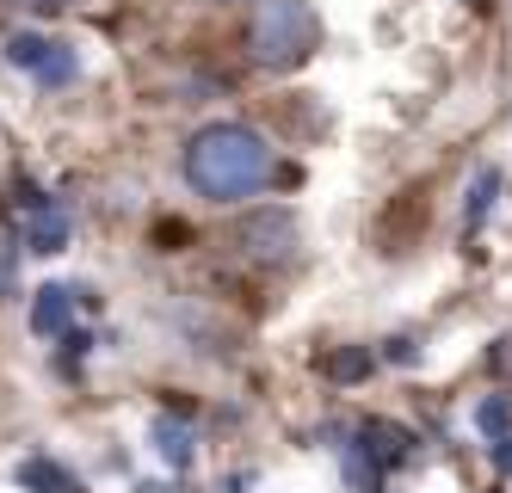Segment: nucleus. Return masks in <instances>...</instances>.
I'll return each instance as SVG.
<instances>
[{"label":"nucleus","mask_w":512,"mask_h":493,"mask_svg":"<svg viewBox=\"0 0 512 493\" xmlns=\"http://www.w3.org/2000/svg\"><path fill=\"white\" fill-rule=\"evenodd\" d=\"M358 444H364V457H371L377 469H401L414 457V438L401 432V426H389V420H371V426H358Z\"/></svg>","instance_id":"6"},{"label":"nucleus","mask_w":512,"mask_h":493,"mask_svg":"<svg viewBox=\"0 0 512 493\" xmlns=\"http://www.w3.org/2000/svg\"><path fill=\"white\" fill-rule=\"evenodd\" d=\"M364 370H371V352H334L327 358V376H334V383H352Z\"/></svg>","instance_id":"12"},{"label":"nucleus","mask_w":512,"mask_h":493,"mask_svg":"<svg viewBox=\"0 0 512 493\" xmlns=\"http://www.w3.org/2000/svg\"><path fill=\"white\" fill-rule=\"evenodd\" d=\"M13 13H62V7H75V0H7Z\"/></svg>","instance_id":"14"},{"label":"nucleus","mask_w":512,"mask_h":493,"mask_svg":"<svg viewBox=\"0 0 512 493\" xmlns=\"http://www.w3.org/2000/svg\"><path fill=\"white\" fill-rule=\"evenodd\" d=\"M494 192H500V173L482 167V173H475V185H469V198H463V229H482V222H488Z\"/></svg>","instance_id":"10"},{"label":"nucleus","mask_w":512,"mask_h":493,"mask_svg":"<svg viewBox=\"0 0 512 493\" xmlns=\"http://www.w3.org/2000/svg\"><path fill=\"white\" fill-rule=\"evenodd\" d=\"M315 50H321V13L309 7V0H260V7H253L247 56L260 68L290 74V68H303Z\"/></svg>","instance_id":"2"},{"label":"nucleus","mask_w":512,"mask_h":493,"mask_svg":"<svg viewBox=\"0 0 512 493\" xmlns=\"http://www.w3.org/2000/svg\"><path fill=\"white\" fill-rule=\"evenodd\" d=\"M155 450H161V463L186 469L192 463V426L186 420H155Z\"/></svg>","instance_id":"9"},{"label":"nucleus","mask_w":512,"mask_h":493,"mask_svg":"<svg viewBox=\"0 0 512 493\" xmlns=\"http://www.w3.org/2000/svg\"><path fill=\"white\" fill-rule=\"evenodd\" d=\"M186 179H192V192H204L216 204L253 198L272 179V142L247 124H210L186 148Z\"/></svg>","instance_id":"1"},{"label":"nucleus","mask_w":512,"mask_h":493,"mask_svg":"<svg viewBox=\"0 0 512 493\" xmlns=\"http://www.w3.org/2000/svg\"><path fill=\"white\" fill-rule=\"evenodd\" d=\"M25 247L31 253H62L68 247V210L25 192Z\"/></svg>","instance_id":"4"},{"label":"nucleus","mask_w":512,"mask_h":493,"mask_svg":"<svg viewBox=\"0 0 512 493\" xmlns=\"http://www.w3.org/2000/svg\"><path fill=\"white\" fill-rule=\"evenodd\" d=\"M475 420H482V432H488V438H500V444H506V426H512L506 401H482V413H475Z\"/></svg>","instance_id":"13"},{"label":"nucleus","mask_w":512,"mask_h":493,"mask_svg":"<svg viewBox=\"0 0 512 493\" xmlns=\"http://www.w3.org/2000/svg\"><path fill=\"white\" fill-rule=\"evenodd\" d=\"M19 487H25V493H81V481L68 475V469H56L50 457H31V463H19Z\"/></svg>","instance_id":"7"},{"label":"nucleus","mask_w":512,"mask_h":493,"mask_svg":"<svg viewBox=\"0 0 512 493\" xmlns=\"http://www.w3.org/2000/svg\"><path fill=\"white\" fill-rule=\"evenodd\" d=\"M7 62H13V68H25V74H38L44 87L75 81V50L50 44V37H31V31H19L13 44H7Z\"/></svg>","instance_id":"3"},{"label":"nucleus","mask_w":512,"mask_h":493,"mask_svg":"<svg viewBox=\"0 0 512 493\" xmlns=\"http://www.w3.org/2000/svg\"><path fill=\"white\" fill-rule=\"evenodd\" d=\"M19 253H25V235L13 229V216L0 210V296H13V284H19Z\"/></svg>","instance_id":"11"},{"label":"nucleus","mask_w":512,"mask_h":493,"mask_svg":"<svg viewBox=\"0 0 512 493\" xmlns=\"http://www.w3.org/2000/svg\"><path fill=\"white\" fill-rule=\"evenodd\" d=\"M68 309H75V290H68V284H50V290H38V309H31V327H38V333L50 339V333H62Z\"/></svg>","instance_id":"8"},{"label":"nucleus","mask_w":512,"mask_h":493,"mask_svg":"<svg viewBox=\"0 0 512 493\" xmlns=\"http://www.w3.org/2000/svg\"><path fill=\"white\" fill-rule=\"evenodd\" d=\"M241 247L253 259H290V247H297V222H290L284 210H266V216H253L241 229Z\"/></svg>","instance_id":"5"}]
</instances>
